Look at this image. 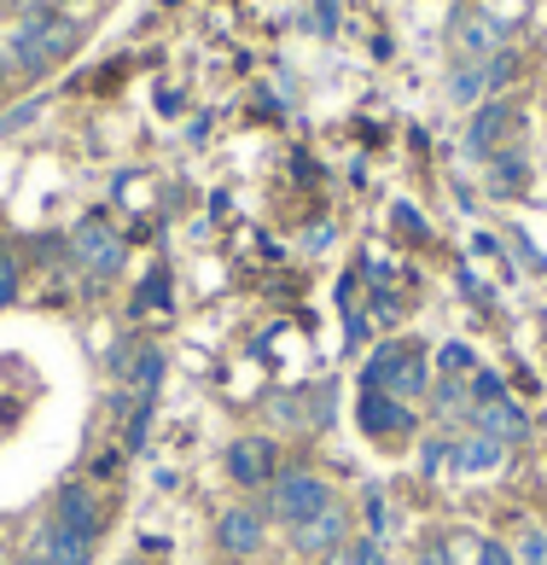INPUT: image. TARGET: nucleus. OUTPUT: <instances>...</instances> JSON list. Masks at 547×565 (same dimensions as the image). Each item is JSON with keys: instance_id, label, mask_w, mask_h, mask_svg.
<instances>
[{"instance_id": "nucleus-1", "label": "nucleus", "mask_w": 547, "mask_h": 565, "mask_svg": "<svg viewBox=\"0 0 547 565\" xmlns=\"http://www.w3.org/2000/svg\"><path fill=\"white\" fill-rule=\"evenodd\" d=\"M76 41H82V24H76V18L53 12V7H30L24 24L12 30L7 53H12L18 76H35V82H41L53 65H65V58L76 53Z\"/></svg>"}, {"instance_id": "nucleus-2", "label": "nucleus", "mask_w": 547, "mask_h": 565, "mask_svg": "<svg viewBox=\"0 0 547 565\" xmlns=\"http://www.w3.org/2000/svg\"><path fill=\"white\" fill-rule=\"evenodd\" d=\"M431 380H437V367L419 339H385L362 362V391H390L396 403H426Z\"/></svg>"}, {"instance_id": "nucleus-3", "label": "nucleus", "mask_w": 547, "mask_h": 565, "mask_svg": "<svg viewBox=\"0 0 547 565\" xmlns=\"http://www.w3.org/2000/svg\"><path fill=\"white\" fill-rule=\"evenodd\" d=\"M65 245H71V263L82 275H94L99 286L122 280V268H129V245H122L117 227H105V216H82L65 234Z\"/></svg>"}, {"instance_id": "nucleus-4", "label": "nucleus", "mask_w": 547, "mask_h": 565, "mask_svg": "<svg viewBox=\"0 0 547 565\" xmlns=\"http://www.w3.org/2000/svg\"><path fill=\"white\" fill-rule=\"evenodd\" d=\"M332 484L314 467H286L274 484L262 490V519H280V525H298V519H309V513H321V508H332Z\"/></svg>"}, {"instance_id": "nucleus-5", "label": "nucleus", "mask_w": 547, "mask_h": 565, "mask_svg": "<svg viewBox=\"0 0 547 565\" xmlns=\"http://www.w3.org/2000/svg\"><path fill=\"white\" fill-rule=\"evenodd\" d=\"M222 472H227V484H239V490H268L274 478H280V437H268V431H245L234 437V444L222 449Z\"/></svg>"}, {"instance_id": "nucleus-6", "label": "nucleus", "mask_w": 547, "mask_h": 565, "mask_svg": "<svg viewBox=\"0 0 547 565\" xmlns=\"http://www.w3.org/2000/svg\"><path fill=\"white\" fill-rule=\"evenodd\" d=\"M350 536H355V508H344V501H332V508L298 519V525H286V542H291L298 559H332Z\"/></svg>"}, {"instance_id": "nucleus-7", "label": "nucleus", "mask_w": 547, "mask_h": 565, "mask_svg": "<svg viewBox=\"0 0 547 565\" xmlns=\"http://www.w3.org/2000/svg\"><path fill=\"white\" fill-rule=\"evenodd\" d=\"M355 426H362L373 444H390V437H419L426 431V414L414 403H396L390 391H362L355 396Z\"/></svg>"}, {"instance_id": "nucleus-8", "label": "nucleus", "mask_w": 547, "mask_h": 565, "mask_svg": "<svg viewBox=\"0 0 547 565\" xmlns=\"http://www.w3.org/2000/svg\"><path fill=\"white\" fill-rule=\"evenodd\" d=\"M210 542H216L222 559H257L268 542V519L262 508H222L216 525H210Z\"/></svg>"}, {"instance_id": "nucleus-9", "label": "nucleus", "mask_w": 547, "mask_h": 565, "mask_svg": "<svg viewBox=\"0 0 547 565\" xmlns=\"http://www.w3.org/2000/svg\"><path fill=\"white\" fill-rule=\"evenodd\" d=\"M513 122H518V106H513L507 94L483 99V106L466 117V135H460V152H466V158H495L501 146H507V135H513Z\"/></svg>"}, {"instance_id": "nucleus-10", "label": "nucleus", "mask_w": 547, "mask_h": 565, "mask_svg": "<svg viewBox=\"0 0 547 565\" xmlns=\"http://www.w3.org/2000/svg\"><path fill=\"white\" fill-rule=\"evenodd\" d=\"M460 426L495 437V444H507V449H518V444H530V437H536V420H530V408H524L518 396L490 403V408H466V414H460Z\"/></svg>"}, {"instance_id": "nucleus-11", "label": "nucleus", "mask_w": 547, "mask_h": 565, "mask_svg": "<svg viewBox=\"0 0 547 565\" xmlns=\"http://www.w3.org/2000/svg\"><path fill=\"white\" fill-rule=\"evenodd\" d=\"M507 47V30H501L495 12H460L454 18V65H483Z\"/></svg>"}, {"instance_id": "nucleus-12", "label": "nucleus", "mask_w": 547, "mask_h": 565, "mask_svg": "<svg viewBox=\"0 0 547 565\" xmlns=\"http://www.w3.org/2000/svg\"><path fill=\"white\" fill-rule=\"evenodd\" d=\"M94 548H99V536L88 531H71V525H58V519H47V525L35 531V559L41 565H94Z\"/></svg>"}, {"instance_id": "nucleus-13", "label": "nucleus", "mask_w": 547, "mask_h": 565, "mask_svg": "<svg viewBox=\"0 0 547 565\" xmlns=\"http://www.w3.org/2000/svg\"><path fill=\"white\" fill-rule=\"evenodd\" d=\"M47 519H58V525H71V531H88V536L105 531V508H99V495H94L88 478H71V484H58Z\"/></svg>"}, {"instance_id": "nucleus-14", "label": "nucleus", "mask_w": 547, "mask_h": 565, "mask_svg": "<svg viewBox=\"0 0 547 565\" xmlns=\"http://www.w3.org/2000/svg\"><path fill=\"white\" fill-rule=\"evenodd\" d=\"M129 403H146V408H158V391L163 380H170V350H163L158 339H140L135 344V362H129Z\"/></svg>"}, {"instance_id": "nucleus-15", "label": "nucleus", "mask_w": 547, "mask_h": 565, "mask_svg": "<svg viewBox=\"0 0 547 565\" xmlns=\"http://www.w3.org/2000/svg\"><path fill=\"white\" fill-rule=\"evenodd\" d=\"M501 460H507V444H495L483 431H454V449H449L454 472H495Z\"/></svg>"}, {"instance_id": "nucleus-16", "label": "nucleus", "mask_w": 547, "mask_h": 565, "mask_svg": "<svg viewBox=\"0 0 547 565\" xmlns=\"http://www.w3.org/2000/svg\"><path fill=\"white\" fill-rule=\"evenodd\" d=\"M524 186H530V158L518 146H501L490 158V199H518Z\"/></svg>"}, {"instance_id": "nucleus-17", "label": "nucleus", "mask_w": 547, "mask_h": 565, "mask_svg": "<svg viewBox=\"0 0 547 565\" xmlns=\"http://www.w3.org/2000/svg\"><path fill=\"white\" fill-rule=\"evenodd\" d=\"M472 408V396H466V380H449V373H437L431 380V391H426V414L431 420H454V414H466Z\"/></svg>"}, {"instance_id": "nucleus-18", "label": "nucleus", "mask_w": 547, "mask_h": 565, "mask_svg": "<svg viewBox=\"0 0 547 565\" xmlns=\"http://www.w3.org/2000/svg\"><path fill=\"white\" fill-rule=\"evenodd\" d=\"M483 65H454L449 71V106H466V111H478L483 106Z\"/></svg>"}, {"instance_id": "nucleus-19", "label": "nucleus", "mask_w": 547, "mask_h": 565, "mask_svg": "<svg viewBox=\"0 0 547 565\" xmlns=\"http://www.w3.org/2000/svg\"><path fill=\"white\" fill-rule=\"evenodd\" d=\"M431 367H437V373H449V380H466V373L483 367V362H478V350H472L466 339H449V344H437V350H431Z\"/></svg>"}, {"instance_id": "nucleus-20", "label": "nucleus", "mask_w": 547, "mask_h": 565, "mask_svg": "<svg viewBox=\"0 0 547 565\" xmlns=\"http://www.w3.org/2000/svg\"><path fill=\"white\" fill-rule=\"evenodd\" d=\"M309 391H274L268 396V414H274V426H286V431H309Z\"/></svg>"}, {"instance_id": "nucleus-21", "label": "nucleus", "mask_w": 547, "mask_h": 565, "mask_svg": "<svg viewBox=\"0 0 547 565\" xmlns=\"http://www.w3.org/2000/svg\"><path fill=\"white\" fill-rule=\"evenodd\" d=\"M466 396H472V408L507 403V380H501L495 367H472V373H466Z\"/></svg>"}, {"instance_id": "nucleus-22", "label": "nucleus", "mask_w": 547, "mask_h": 565, "mask_svg": "<svg viewBox=\"0 0 547 565\" xmlns=\"http://www.w3.org/2000/svg\"><path fill=\"white\" fill-rule=\"evenodd\" d=\"M513 76H518V53H513V47H501L495 58H483V94H490V99L507 94Z\"/></svg>"}, {"instance_id": "nucleus-23", "label": "nucleus", "mask_w": 547, "mask_h": 565, "mask_svg": "<svg viewBox=\"0 0 547 565\" xmlns=\"http://www.w3.org/2000/svg\"><path fill=\"white\" fill-rule=\"evenodd\" d=\"M339 420V385H309V431H326Z\"/></svg>"}, {"instance_id": "nucleus-24", "label": "nucleus", "mask_w": 547, "mask_h": 565, "mask_svg": "<svg viewBox=\"0 0 547 565\" xmlns=\"http://www.w3.org/2000/svg\"><path fill=\"white\" fill-rule=\"evenodd\" d=\"M41 111H47V94H30V99H18L12 111H0V140H12L18 129H30Z\"/></svg>"}, {"instance_id": "nucleus-25", "label": "nucleus", "mask_w": 547, "mask_h": 565, "mask_svg": "<svg viewBox=\"0 0 547 565\" xmlns=\"http://www.w3.org/2000/svg\"><path fill=\"white\" fill-rule=\"evenodd\" d=\"M449 449H454V431H431L426 444H419V478H437L449 467Z\"/></svg>"}, {"instance_id": "nucleus-26", "label": "nucleus", "mask_w": 547, "mask_h": 565, "mask_svg": "<svg viewBox=\"0 0 547 565\" xmlns=\"http://www.w3.org/2000/svg\"><path fill=\"white\" fill-rule=\"evenodd\" d=\"M339 554H344V565H390V548H385V536H350Z\"/></svg>"}, {"instance_id": "nucleus-27", "label": "nucleus", "mask_w": 547, "mask_h": 565, "mask_svg": "<svg viewBox=\"0 0 547 565\" xmlns=\"http://www.w3.org/2000/svg\"><path fill=\"white\" fill-rule=\"evenodd\" d=\"M18 291H24V263H18L12 245H0V309H12Z\"/></svg>"}, {"instance_id": "nucleus-28", "label": "nucleus", "mask_w": 547, "mask_h": 565, "mask_svg": "<svg viewBox=\"0 0 547 565\" xmlns=\"http://www.w3.org/2000/svg\"><path fill=\"white\" fill-rule=\"evenodd\" d=\"M390 222H396V234L414 239V245L431 239V222H426V211H414V204H390Z\"/></svg>"}, {"instance_id": "nucleus-29", "label": "nucleus", "mask_w": 547, "mask_h": 565, "mask_svg": "<svg viewBox=\"0 0 547 565\" xmlns=\"http://www.w3.org/2000/svg\"><path fill=\"white\" fill-rule=\"evenodd\" d=\"M414 565H454L449 536L443 531H426V536H419V548H414Z\"/></svg>"}, {"instance_id": "nucleus-30", "label": "nucleus", "mask_w": 547, "mask_h": 565, "mask_svg": "<svg viewBox=\"0 0 547 565\" xmlns=\"http://www.w3.org/2000/svg\"><path fill=\"white\" fill-rule=\"evenodd\" d=\"M362 508H367V536H385V531H390V508H385V490H367V495H362Z\"/></svg>"}, {"instance_id": "nucleus-31", "label": "nucleus", "mask_w": 547, "mask_h": 565, "mask_svg": "<svg viewBox=\"0 0 547 565\" xmlns=\"http://www.w3.org/2000/svg\"><path fill=\"white\" fill-rule=\"evenodd\" d=\"M518 565H547V531H524V542H518Z\"/></svg>"}, {"instance_id": "nucleus-32", "label": "nucleus", "mask_w": 547, "mask_h": 565, "mask_svg": "<svg viewBox=\"0 0 547 565\" xmlns=\"http://www.w3.org/2000/svg\"><path fill=\"white\" fill-rule=\"evenodd\" d=\"M146 303H170V275H146V286H140V298H135V309H146Z\"/></svg>"}, {"instance_id": "nucleus-33", "label": "nucleus", "mask_w": 547, "mask_h": 565, "mask_svg": "<svg viewBox=\"0 0 547 565\" xmlns=\"http://www.w3.org/2000/svg\"><path fill=\"white\" fill-rule=\"evenodd\" d=\"M478 565H518V554L501 536H490V542H478Z\"/></svg>"}, {"instance_id": "nucleus-34", "label": "nucleus", "mask_w": 547, "mask_h": 565, "mask_svg": "<svg viewBox=\"0 0 547 565\" xmlns=\"http://www.w3.org/2000/svg\"><path fill=\"white\" fill-rule=\"evenodd\" d=\"M344 321H350V327H344V344H350V350H362V344H367V332H373V327H367L373 316H367V309H350Z\"/></svg>"}, {"instance_id": "nucleus-35", "label": "nucleus", "mask_w": 547, "mask_h": 565, "mask_svg": "<svg viewBox=\"0 0 547 565\" xmlns=\"http://www.w3.org/2000/svg\"><path fill=\"white\" fill-rule=\"evenodd\" d=\"M454 286H460V291H466V298H472L478 309H490V291H483V286H478V275H472V268H460V275H454Z\"/></svg>"}, {"instance_id": "nucleus-36", "label": "nucleus", "mask_w": 547, "mask_h": 565, "mask_svg": "<svg viewBox=\"0 0 547 565\" xmlns=\"http://www.w3.org/2000/svg\"><path fill=\"white\" fill-rule=\"evenodd\" d=\"M303 245H309V250H326V245H332V222H314L309 234H303Z\"/></svg>"}, {"instance_id": "nucleus-37", "label": "nucleus", "mask_w": 547, "mask_h": 565, "mask_svg": "<svg viewBox=\"0 0 547 565\" xmlns=\"http://www.w3.org/2000/svg\"><path fill=\"white\" fill-rule=\"evenodd\" d=\"M88 472H94V478H117V472H122V455H117V449H111V455H99Z\"/></svg>"}, {"instance_id": "nucleus-38", "label": "nucleus", "mask_w": 547, "mask_h": 565, "mask_svg": "<svg viewBox=\"0 0 547 565\" xmlns=\"http://www.w3.org/2000/svg\"><path fill=\"white\" fill-rule=\"evenodd\" d=\"M314 12H321V30L332 35V24H339V0H321V7H314Z\"/></svg>"}, {"instance_id": "nucleus-39", "label": "nucleus", "mask_w": 547, "mask_h": 565, "mask_svg": "<svg viewBox=\"0 0 547 565\" xmlns=\"http://www.w3.org/2000/svg\"><path fill=\"white\" fill-rule=\"evenodd\" d=\"M12 76H18V65H12V53H0V88H7Z\"/></svg>"}, {"instance_id": "nucleus-40", "label": "nucleus", "mask_w": 547, "mask_h": 565, "mask_svg": "<svg viewBox=\"0 0 547 565\" xmlns=\"http://www.w3.org/2000/svg\"><path fill=\"white\" fill-rule=\"evenodd\" d=\"M18 565H41V559H35V554H24V559H18Z\"/></svg>"}, {"instance_id": "nucleus-41", "label": "nucleus", "mask_w": 547, "mask_h": 565, "mask_svg": "<svg viewBox=\"0 0 547 565\" xmlns=\"http://www.w3.org/2000/svg\"><path fill=\"white\" fill-rule=\"evenodd\" d=\"M122 565H140V559H122Z\"/></svg>"}]
</instances>
